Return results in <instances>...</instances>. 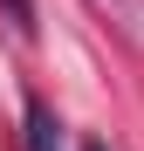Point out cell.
Segmentation results:
<instances>
[{"label": "cell", "mask_w": 144, "mask_h": 151, "mask_svg": "<svg viewBox=\"0 0 144 151\" xmlns=\"http://www.w3.org/2000/svg\"><path fill=\"white\" fill-rule=\"evenodd\" d=\"M89 151H96V144H89Z\"/></svg>", "instance_id": "obj_3"}, {"label": "cell", "mask_w": 144, "mask_h": 151, "mask_svg": "<svg viewBox=\"0 0 144 151\" xmlns=\"http://www.w3.org/2000/svg\"><path fill=\"white\" fill-rule=\"evenodd\" d=\"M28 151H62V124L48 103H28Z\"/></svg>", "instance_id": "obj_1"}, {"label": "cell", "mask_w": 144, "mask_h": 151, "mask_svg": "<svg viewBox=\"0 0 144 151\" xmlns=\"http://www.w3.org/2000/svg\"><path fill=\"white\" fill-rule=\"evenodd\" d=\"M7 7V21H14V35H34V0H0Z\"/></svg>", "instance_id": "obj_2"}]
</instances>
